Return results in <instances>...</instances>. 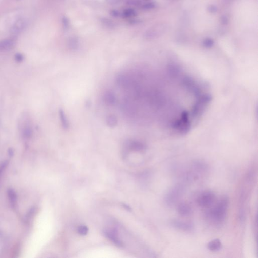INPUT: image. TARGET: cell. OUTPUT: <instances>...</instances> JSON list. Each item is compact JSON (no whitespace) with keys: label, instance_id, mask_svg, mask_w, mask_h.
<instances>
[{"label":"cell","instance_id":"1","mask_svg":"<svg viewBox=\"0 0 258 258\" xmlns=\"http://www.w3.org/2000/svg\"><path fill=\"white\" fill-rule=\"evenodd\" d=\"M229 204V199L226 196L222 197L216 205L210 211V217L216 223L224 220Z\"/></svg>","mask_w":258,"mask_h":258},{"label":"cell","instance_id":"2","mask_svg":"<svg viewBox=\"0 0 258 258\" xmlns=\"http://www.w3.org/2000/svg\"><path fill=\"white\" fill-rule=\"evenodd\" d=\"M215 199V194L211 191L203 192L198 197L197 203L201 207L207 208L213 204Z\"/></svg>","mask_w":258,"mask_h":258},{"label":"cell","instance_id":"3","mask_svg":"<svg viewBox=\"0 0 258 258\" xmlns=\"http://www.w3.org/2000/svg\"><path fill=\"white\" fill-rule=\"evenodd\" d=\"M166 30V26L164 25L158 24L153 26L150 28L145 33V37L148 39L157 37V36L160 35L162 33H164Z\"/></svg>","mask_w":258,"mask_h":258},{"label":"cell","instance_id":"4","mask_svg":"<svg viewBox=\"0 0 258 258\" xmlns=\"http://www.w3.org/2000/svg\"><path fill=\"white\" fill-rule=\"evenodd\" d=\"M171 223L173 227L181 231H189L193 229V224L190 222H186L179 220H173Z\"/></svg>","mask_w":258,"mask_h":258},{"label":"cell","instance_id":"5","mask_svg":"<svg viewBox=\"0 0 258 258\" xmlns=\"http://www.w3.org/2000/svg\"><path fill=\"white\" fill-rule=\"evenodd\" d=\"M177 211L180 216H188L191 214L192 209L191 206L186 202H181L177 206Z\"/></svg>","mask_w":258,"mask_h":258},{"label":"cell","instance_id":"6","mask_svg":"<svg viewBox=\"0 0 258 258\" xmlns=\"http://www.w3.org/2000/svg\"><path fill=\"white\" fill-rule=\"evenodd\" d=\"M181 189L178 187H176L171 190V191H169V193L167 194V196L166 197V201L169 204L172 203L178 199L180 196L181 191Z\"/></svg>","mask_w":258,"mask_h":258},{"label":"cell","instance_id":"7","mask_svg":"<svg viewBox=\"0 0 258 258\" xmlns=\"http://www.w3.org/2000/svg\"><path fill=\"white\" fill-rule=\"evenodd\" d=\"M128 150L132 151H142L146 149V146L143 143L137 141H130L127 142Z\"/></svg>","mask_w":258,"mask_h":258},{"label":"cell","instance_id":"8","mask_svg":"<svg viewBox=\"0 0 258 258\" xmlns=\"http://www.w3.org/2000/svg\"><path fill=\"white\" fill-rule=\"evenodd\" d=\"M104 234L108 239H109L111 241H112L115 245L119 247H123V244L122 243V241L119 239L117 234L114 231L112 230L111 231L106 230L104 231Z\"/></svg>","mask_w":258,"mask_h":258},{"label":"cell","instance_id":"9","mask_svg":"<svg viewBox=\"0 0 258 258\" xmlns=\"http://www.w3.org/2000/svg\"><path fill=\"white\" fill-rule=\"evenodd\" d=\"M222 244L220 240L218 239L213 240L209 242L207 245L208 250L212 252H217L220 250Z\"/></svg>","mask_w":258,"mask_h":258},{"label":"cell","instance_id":"10","mask_svg":"<svg viewBox=\"0 0 258 258\" xmlns=\"http://www.w3.org/2000/svg\"><path fill=\"white\" fill-rule=\"evenodd\" d=\"M22 133L23 137L25 138H29L32 135L33 130L31 125L28 120H25L23 123L22 128Z\"/></svg>","mask_w":258,"mask_h":258},{"label":"cell","instance_id":"11","mask_svg":"<svg viewBox=\"0 0 258 258\" xmlns=\"http://www.w3.org/2000/svg\"><path fill=\"white\" fill-rule=\"evenodd\" d=\"M104 102L109 106H112L115 102V96L113 92L107 91L104 95Z\"/></svg>","mask_w":258,"mask_h":258},{"label":"cell","instance_id":"12","mask_svg":"<svg viewBox=\"0 0 258 258\" xmlns=\"http://www.w3.org/2000/svg\"><path fill=\"white\" fill-rule=\"evenodd\" d=\"M59 115H60V118L61 122L62 123V127L65 129H67L69 127V123L68 120V119L66 117V115H65V113L63 109H60L59 110Z\"/></svg>","mask_w":258,"mask_h":258},{"label":"cell","instance_id":"13","mask_svg":"<svg viewBox=\"0 0 258 258\" xmlns=\"http://www.w3.org/2000/svg\"><path fill=\"white\" fill-rule=\"evenodd\" d=\"M14 42L12 39H5L0 41V50H6L11 49L14 46Z\"/></svg>","mask_w":258,"mask_h":258},{"label":"cell","instance_id":"14","mask_svg":"<svg viewBox=\"0 0 258 258\" xmlns=\"http://www.w3.org/2000/svg\"><path fill=\"white\" fill-rule=\"evenodd\" d=\"M106 123L107 126L110 128L115 127L118 124V119L114 115H110L106 117Z\"/></svg>","mask_w":258,"mask_h":258},{"label":"cell","instance_id":"15","mask_svg":"<svg viewBox=\"0 0 258 258\" xmlns=\"http://www.w3.org/2000/svg\"><path fill=\"white\" fill-rule=\"evenodd\" d=\"M8 194L12 206L15 207L16 206L17 200V196L15 191L13 189H9Z\"/></svg>","mask_w":258,"mask_h":258},{"label":"cell","instance_id":"16","mask_svg":"<svg viewBox=\"0 0 258 258\" xmlns=\"http://www.w3.org/2000/svg\"><path fill=\"white\" fill-rule=\"evenodd\" d=\"M123 17L126 18H131L133 17L136 16L137 15L136 12L133 9H125L123 13Z\"/></svg>","mask_w":258,"mask_h":258},{"label":"cell","instance_id":"17","mask_svg":"<svg viewBox=\"0 0 258 258\" xmlns=\"http://www.w3.org/2000/svg\"><path fill=\"white\" fill-rule=\"evenodd\" d=\"M89 229L87 226L85 225L79 226L77 229L78 234L81 235H85L88 234Z\"/></svg>","mask_w":258,"mask_h":258},{"label":"cell","instance_id":"18","mask_svg":"<svg viewBox=\"0 0 258 258\" xmlns=\"http://www.w3.org/2000/svg\"><path fill=\"white\" fill-rule=\"evenodd\" d=\"M69 46L70 48L73 50H76L78 47V40L76 38H72L69 42Z\"/></svg>","mask_w":258,"mask_h":258},{"label":"cell","instance_id":"19","mask_svg":"<svg viewBox=\"0 0 258 258\" xmlns=\"http://www.w3.org/2000/svg\"><path fill=\"white\" fill-rule=\"evenodd\" d=\"M214 44V41L210 38H207L203 41V45L207 47H210Z\"/></svg>","mask_w":258,"mask_h":258},{"label":"cell","instance_id":"20","mask_svg":"<svg viewBox=\"0 0 258 258\" xmlns=\"http://www.w3.org/2000/svg\"><path fill=\"white\" fill-rule=\"evenodd\" d=\"M126 3L132 6H139L141 5V1L140 0H126Z\"/></svg>","mask_w":258,"mask_h":258},{"label":"cell","instance_id":"21","mask_svg":"<svg viewBox=\"0 0 258 258\" xmlns=\"http://www.w3.org/2000/svg\"><path fill=\"white\" fill-rule=\"evenodd\" d=\"M155 6V4L153 3H147L143 5L142 8L145 10H149V9L154 8Z\"/></svg>","mask_w":258,"mask_h":258},{"label":"cell","instance_id":"22","mask_svg":"<svg viewBox=\"0 0 258 258\" xmlns=\"http://www.w3.org/2000/svg\"><path fill=\"white\" fill-rule=\"evenodd\" d=\"M15 59L18 62H21L23 61V56L20 54H17L15 55Z\"/></svg>","mask_w":258,"mask_h":258},{"label":"cell","instance_id":"23","mask_svg":"<svg viewBox=\"0 0 258 258\" xmlns=\"http://www.w3.org/2000/svg\"><path fill=\"white\" fill-rule=\"evenodd\" d=\"M106 1L111 5H115L119 3L122 0H106Z\"/></svg>","mask_w":258,"mask_h":258},{"label":"cell","instance_id":"24","mask_svg":"<svg viewBox=\"0 0 258 258\" xmlns=\"http://www.w3.org/2000/svg\"><path fill=\"white\" fill-rule=\"evenodd\" d=\"M7 164H8V162H7V161H6V162L4 163H3L2 164V166H0V175H1V174H2V172H3L4 169L7 166Z\"/></svg>","mask_w":258,"mask_h":258},{"label":"cell","instance_id":"25","mask_svg":"<svg viewBox=\"0 0 258 258\" xmlns=\"http://www.w3.org/2000/svg\"><path fill=\"white\" fill-rule=\"evenodd\" d=\"M111 14L113 16L117 17H119L120 16V12L118 11L117 10H113L111 12Z\"/></svg>","mask_w":258,"mask_h":258},{"label":"cell","instance_id":"26","mask_svg":"<svg viewBox=\"0 0 258 258\" xmlns=\"http://www.w3.org/2000/svg\"><path fill=\"white\" fill-rule=\"evenodd\" d=\"M209 11L211 13H215L217 11V8L214 6H210L208 8Z\"/></svg>","mask_w":258,"mask_h":258},{"label":"cell","instance_id":"27","mask_svg":"<svg viewBox=\"0 0 258 258\" xmlns=\"http://www.w3.org/2000/svg\"><path fill=\"white\" fill-rule=\"evenodd\" d=\"M63 21L64 25L65 26V27H68V26L69 25V22L67 20V18H65V17L64 18Z\"/></svg>","mask_w":258,"mask_h":258},{"label":"cell","instance_id":"28","mask_svg":"<svg viewBox=\"0 0 258 258\" xmlns=\"http://www.w3.org/2000/svg\"><path fill=\"white\" fill-rule=\"evenodd\" d=\"M221 21H222V22H223V23L224 24H227V22H228V19H227V17H223V19H222Z\"/></svg>","mask_w":258,"mask_h":258},{"label":"cell","instance_id":"29","mask_svg":"<svg viewBox=\"0 0 258 258\" xmlns=\"http://www.w3.org/2000/svg\"><path fill=\"white\" fill-rule=\"evenodd\" d=\"M224 1L225 2V3H231V2H233L234 0H224Z\"/></svg>","mask_w":258,"mask_h":258}]
</instances>
